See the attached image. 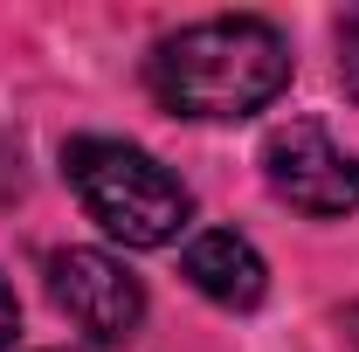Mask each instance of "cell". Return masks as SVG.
Here are the masks:
<instances>
[{
    "label": "cell",
    "mask_w": 359,
    "mask_h": 352,
    "mask_svg": "<svg viewBox=\"0 0 359 352\" xmlns=\"http://www.w3.org/2000/svg\"><path fill=\"white\" fill-rule=\"evenodd\" d=\"M290 83V42L256 14H215L159 35L145 55V90L194 125H228L263 111Z\"/></svg>",
    "instance_id": "obj_1"
},
{
    "label": "cell",
    "mask_w": 359,
    "mask_h": 352,
    "mask_svg": "<svg viewBox=\"0 0 359 352\" xmlns=\"http://www.w3.org/2000/svg\"><path fill=\"white\" fill-rule=\"evenodd\" d=\"M62 166H69V187H76L83 215L104 235H118L125 249H166L194 221L187 180L132 138H76L62 152Z\"/></svg>",
    "instance_id": "obj_2"
},
{
    "label": "cell",
    "mask_w": 359,
    "mask_h": 352,
    "mask_svg": "<svg viewBox=\"0 0 359 352\" xmlns=\"http://www.w3.org/2000/svg\"><path fill=\"white\" fill-rule=\"evenodd\" d=\"M263 180L276 187V201H290L297 215H353L359 208V159L325 132V125H276L263 145Z\"/></svg>",
    "instance_id": "obj_3"
},
{
    "label": "cell",
    "mask_w": 359,
    "mask_h": 352,
    "mask_svg": "<svg viewBox=\"0 0 359 352\" xmlns=\"http://www.w3.org/2000/svg\"><path fill=\"white\" fill-rule=\"evenodd\" d=\"M48 297L62 304V318L90 332L97 346H125L145 318V290L118 256L104 249H55L48 256Z\"/></svg>",
    "instance_id": "obj_4"
},
{
    "label": "cell",
    "mask_w": 359,
    "mask_h": 352,
    "mask_svg": "<svg viewBox=\"0 0 359 352\" xmlns=\"http://www.w3.org/2000/svg\"><path fill=\"white\" fill-rule=\"evenodd\" d=\"M180 269H187V283H194L208 304H222V311H256L263 290H269L263 256H256L235 228H201V235L187 242Z\"/></svg>",
    "instance_id": "obj_5"
},
{
    "label": "cell",
    "mask_w": 359,
    "mask_h": 352,
    "mask_svg": "<svg viewBox=\"0 0 359 352\" xmlns=\"http://www.w3.org/2000/svg\"><path fill=\"white\" fill-rule=\"evenodd\" d=\"M339 69H346V90H353V104H359V7L339 21Z\"/></svg>",
    "instance_id": "obj_6"
},
{
    "label": "cell",
    "mask_w": 359,
    "mask_h": 352,
    "mask_svg": "<svg viewBox=\"0 0 359 352\" xmlns=\"http://www.w3.org/2000/svg\"><path fill=\"white\" fill-rule=\"evenodd\" d=\"M14 332H21V304H14V290L0 283V352L14 346Z\"/></svg>",
    "instance_id": "obj_7"
},
{
    "label": "cell",
    "mask_w": 359,
    "mask_h": 352,
    "mask_svg": "<svg viewBox=\"0 0 359 352\" xmlns=\"http://www.w3.org/2000/svg\"><path fill=\"white\" fill-rule=\"evenodd\" d=\"M346 325H353V339H359V304H353V311H346Z\"/></svg>",
    "instance_id": "obj_8"
}]
</instances>
